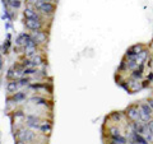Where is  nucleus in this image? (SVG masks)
Listing matches in <instances>:
<instances>
[{"label":"nucleus","mask_w":153,"mask_h":144,"mask_svg":"<svg viewBox=\"0 0 153 144\" xmlns=\"http://www.w3.org/2000/svg\"><path fill=\"white\" fill-rule=\"evenodd\" d=\"M152 116V108L149 107L148 103H142L140 105V110H139V119L143 122H147L151 120Z\"/></svg>","instance_id":"obj_1"},{"label":"nucleus","mask_w":153,"mask_h":144,"mask_svg":"<svg viewBox=\"0 0 153 144\" xmlns=\"http://www.w3.org/2000/svg\"><path fill=\"white\" fill-rule=\"evenodd\" d=\"M23 16H25L26 19H35V21H41V17H40V14H38L36 12V9L35 8H32V7H27L25 10H23Z\"/></svg>","instance_id":"obj_2"},{"label":"nucleus","mask_w":153,"mask_h":144,"mask_svg":"<svg viewBox=\"0 0 153 144\" xmlns=\"http://www.w3.org/2000/svg\"><path fill=\"white\" fill-rule=\"evenodd\" d=\"M38 10H40L42 14H46V16H51V14H54V12L56 10V5L54 3L51 1H47V3H44L42 5L38 8Z\"/></svg>","instance_id":"obj_3"},{"label":"nucleus","mask_w":153,"mask_h":144,"mask_svg":"<svg viewBox=\"0 0 153 144\" xmlns=\"http://www.w3.org/2000/svg\"><path fill=\"white\" fill-rule=\"evenodd\" d=\"M25 24L30 31H41L42 30V22L35 21V19H26Z\"/></svg>","instance_id":"obj_4"},{"label":"nucleus","mask_w":153,"mask_h":144,"mask_svg":"<svg viewBox=\"0 0 153 144\" xmlns=\"http://www.w3.org/2000/svg\"><path fill=\"white\" fill-rule=\"evenodd\" d=\"M18 138H19V140H22V142H32L33 139H35V133H33L32 130H21V133H18Z\"/></svg>","instance_id":"obj_5"},{"label":"nucleus","mask_w":153,"mask_h":144,"mask_svg":"<svg viewBox=\"0 0 153 144\" xmlns=\"http://www.w3.org/2000/svg\"><path fill=\"white\" fill-rule=\"evenodd\" d=\"M31 37L37 45L38 44H45L46 42V33L42 32V31H33L31 33Z\"/></svg>","instance_id":"obj_6"},{"label":"nucleus","mask_w":153,"mask_h":144,"mask_svg":"<svg viewBox=\"0 0 153 144\" xmlns=\"http://www.w3.org/2000/svg\"><path fill=\"white\" fill-rule=\"evenodd\" d=\"M36 52H37V44H36L35 41H32V42H30V44L25 45V55L27 57L35 56Z\"/></svg>","instance_id":"obj_7"},{"label":"nucleus","mask_w":153,"mask_h":144,"mask_svg":"<svg viewBox=\"0 0 153 144\" xmlns=\"http://www.w3.org/2000/svg\"><path fill=\"white\" fill-rule=\"evenodd\" d=\"M126 116H128V119H130L131 121H137V120L139 119V110L135 106H130L126 110Z\"/></svg>","instance_id":"obj_8"},{"label":"nucleus","mask_w":153,"mask_h":144,"mask_svg":"<svg viewBox=\"0 0 153 144\" xmlns=\"http://www.w3.org/2000/svg\"><path fill=\"white\" fill-rule=\"evenodd\" d=\"M142 87H143V85L140 84V82H138L135 78L128 80V88H129V91H130V93L137 92V91H139Z\"/></svg>","instance_id":"obj_9"},{"label":"nucleus","mask_w":153,"mask_h":144,"mask_svg":"<svg viewBox=\"0 0 153 144\" xmlns=\"http://www.w3.org/2000/svg\"><path fill=\"white\" fill-rule=\"evenodd\" d=\"M26 122L28 126L33 129H38V126H40V120H38V117L33 116V115H28L26 117Z\"/></svg>","instance_id":"obj_10"},{"label":"nucleus","mask_w":153,"mask_h":144,"mask_svg":"<svg viewBox=\"0 0 153 144\" xmlns=\"http://www.w3.org/2000/svg\"><path fill=\"white\" fill-rule=\"evenodd\" d=\"M41 133L44 134H50L52 130V124L50 121H44V122H40V126H38Z\"/></svg>","instance_id":"obj_11"},{"label":"nucleus","mask_w":153,"mask_h":144,"mask_svg":"<svg viewBox=\"0 0 153 144\" xmlns=\"http://www.w3.org/2000/svg\"><path fill=\"white\" fill-rule=\"evenodd\" d=\"M19 88V83H18V79H12L9 83L7 84V89L9 93H16Z\"/></svg>","instance_id":"obj_12"},{"label":"nucleus","mask_w":153,"mask_h":144,"mask_svg":"<svg viewBox=\"0 0 153 144\" xmlns=\"http://www.w3.org/2000/svg\"><path fill=\"white\" fill-rule=\"evenodd\" d=\"M147 57H148V51L146 49H143L139 54L135 56V59L138 61V65H143V64H144V61L147 60Z\"/></svg>","instance_id":"obj_13"},{"label":"nucleus","mask_w":153,"mask_h":144,"mask_svg":"<svg viewBox=\"0 0 153 144\" xmlns=\"http://www.w3.org/2000/svg\"><path fill=\"white\" fill-rule=\"evenodd\" d=\"M26 97H27V94L25 92H18V91H17L16 93H13L12 101H14L16 103H21V102H23V101L26 99Z\"/></svg>","instance_id":"obj_14"},{"label":"nucleus","mask_w":153,"mask_h":144,"mask_svg":"<svg viewBox=\"0 0 153 144\" xmlns=\"http://www.w3.org/2000/svg\"><path fill=\"white\" fill-rule=\"evenodd\" d=\"M126 65H128V69L134 70L138 68V61L135 57H128V61H126Z\"/></svg>","instance_id":"obj_15"},{"label":"nucleus","mask_w":153,"mask_h":144,"mask_svg":"<svg viewBox=\"0 0 153 144\" xmlns=\"http://www.w3.org/2000/svg\"><path fill=\"white\" fill-rule=\"evenodd\" d=\"M31 60H32V65L35 66H38V65H41L42 63H44V60H42V57L40 55H35V56H32L31 57Z\"/></svg>","instance_id":"obj_16"},{"label":"nucleus","mask_w":153,"mask_h":144,"mask_svg":"<svg viewBox=\"0 0 153 144\" xmlns=\"http://www.w3.org/2000/svg\"><path fill=\"white\" fill-rule=\"evenodd\" d=\"M32 74H37V69L33 68V66H30V68H25V70H23V75H32Z\"/></svg>","instance_id":"obj_17"},{"label":"nucleus","mask_w":153,"mask_h":144,"mask_svg":"<svg viewBox=\"0 0 153 144\" xmlns=\"http://www.w3.org/2000/svg\"><path fill=\"white\" fill-rule=\"evenodd\" d=\"M7 3L10 5L12 8H16V9H18V8H21V5H22V3H21V0H7Z\"/></svg>","instance_id":"obj_18"},{"label":"nucleus","mask_w":153,"mask_h":144,"mask_svg":"<svg viewBox=\"0 0 153 144\" xmlns=\"http://www.w3.org/2000/svg\"><path fill=\"white\" fill-rule=\"evenodd\" d=\"M112 143H115V144H126V139L124 137H121V135H119V137L112 138Z\"/></svg>","instance_id":"obj_19"},{"label":"nucleus","mask_w":153,"mask_h":144,"mask_svg":"<svg viewBox=\"0 0 153 144\" xmlns=\"http://www.w3.org/2000/svg\"><path fill=\"white\" fill-rule=\"evenodd\" d=\"M18 83H19V87H22V85H28L30 84V78L28 76H26V78H19L18 79Z\"/></svg>","instance_id":"obj_20"},{"label":"nucleus","mask_w":153,"mask_h":144,"mask_svg":"<svg viewBox=\"0 0 153 144\" xmlns=\"http://www.w3.org/2000/svg\"><path fill=\"white\" fill-rule=\"evenodd\" d=\"M31 101H33L36 105H46L47 103V101L44 99V98H40V97H33Z\"/></svg>","instance_id":"obj_21"},{"label":"nucleus","mask_w":153,"mask_h":144,"mask_svg":"<svg viewBox=\"0 0 153 144\" xmlns=\"http://www.w3.org/2000/svg\"><path fill=\"white\" fill-rule=\"evenodd\" d=\"M131 49H133L134 52H135V54L138 55V54H139V52L143 50V46H142V45H134V46H131Z\"/></svg>","instance_id":"obj_22"},{"label":"nucleus","mask_w":153,"mask_h":144,"mask_svg":"<svg viewBox=\"0 0 153 144\" xmlns=\"http://www.w3.org/2000/svg\"><path fill=\"white\" fill-rule=\"evenodd\" d=\"M7 76H8V79H16V74H14V69H9L8 70V73H7Z\"/></svg>","instance_id":"obj_23"},{"label":"nucleus","mask_w":153,"mask_h":144,"mask_svg":"<svg viewBox=\"0 0 153 144\" xmlns=\"http://www.w3.org/2000/svg\"><path fill=\"white\" fill-rule=\"evenodd\" d=\"M147 129L149 130V133L153 135V120H149V121H147Z\"/></svg>","instance_id":"obj_24"},{"label":"nucleus","mask_w":153,"mask_h":144,"mask_svg":"<svg viewBox=\"0 0 153 144\" xmlns=\"http://www.w3.org/2000/svg\"><path fill=\"white\" fill-rule=\"evenodd\" d=\"M17 45H25V35H19V37L17 38Z\"/></svg>","instance_id":"obj_25"},{"label":"nucleus","mask_w":153,"mask_h":144,"mask_svg":"<svg viewBox=\"0 0 153 144\" xmlns=\"http://www.w3.org/2000/svg\"><path fill=\"white\" fill-rule=\"evenodd\" d=\"M110 131H111V134H110V135H111V138H115V137H119V135H120V131L116 130V129H111Z\"/></svg>","instance_id":"obj_26"},{"label":"nucleus","mask_w":153,"mask_h":144,"mask_svg":"<svg viewBox=\"0 0 153 144\" xmlns=\"http://www.w3.org/2000/svg\"><path fill=\"white\" fill-rule=\"evenodd\" d=\"M111 116H112L115 120H119V119H120V114H119V112H114Z\"/></svg>","instance_id":"obj_27"},{"label":"nucleus","mask_w":153,"mask_h":144,"mask_svg":"<svg viewBox=\"0 0 153 144\" xmlns=\"http://www.w3.org/2000/svg\"><path fill=\"white\" fill-rule=\"evenodd\" d=\"M148 105H149V107L153 110V98H149V99H148Z\"/></svg>","instance_id":"obj_28"},{"label":"nucleus","mask_w":153,"mask_h":144,"mask_svg":"<svg viewBox=\"0 0 153 144\" xmlns=\"http://www.w3.org/2000/svg\"><path fill=\"white\" fill-rule=\"evenodd\" d=\"M3 65H4L3 64V57H1V55H0V70L3 69Z\"/></svg>","instance_id":"obj_29"},{"label":"nucleus","mask_w":153,"mask_h":144,"mask_svg":"<svg viewBox=\"0 0 153 144\" xmlns=\"http://www.w3.org/2000/svg\"><path fill=\"white\" fill-rule=\"evenodd\" d=\"M152 79H153V74H152V73H151V74H149V82H151V80H152Z\"/></svg>","instance_id":"obj_30"},{"label":"nucleus","mask_w":153,"mask_h":144,"mask_svg":"<svg viewBox=\"0 0 153 144\" xmlns=\"http://www.w3.org/2000/svg\"><path fill=\"white\" fill-rule=\"evenodd\" d=\"M16 144H25V142H22V140H19V142H17Z\"/></svg>","instance_id":"obj_31"},{"label":"nucleus","mask_w":153,"mask_h":144,"mask_svg":"<svg viewBox=\"0 0 153 144\" xmlns=\"http://www.w3.org/2000/svg\"><path fill=\"white\" fill-rule=\"evenodd\" d=\"M30 1H32V3H35V1H36V0H30Z\"/></svg>","instance_id":"obj_32"},{"label":"nucleus","mask_w":153,"mask_h":144,"mask_svg":"<svg viewBox=\"0 0 153 144\" xmlns=\"http://www.w3.org/2000/svg\"><path fill=\"white\" fill-rule=\"evenodd\" d=\"M110 144H115V143H110Z\"/></svg>","instance_id":"obj_33"}]
</instances>
